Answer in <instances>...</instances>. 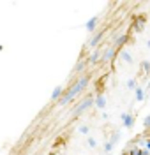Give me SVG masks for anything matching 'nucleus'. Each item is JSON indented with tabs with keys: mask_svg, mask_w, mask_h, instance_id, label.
<instances>
[{
	"mask_svg": "<svg viewBox=\"0 0 150 155\" xmlns=\"http://www.w3.org/2000/svg\"><path fill=\"white\" fill-rule=\"evenodd\" d=\"M87 83H88V79H87V78L80 79V81H78V83H76V85H74V87L65 94V97L60 101V104H67V102H71V101H72V97H76V94H80L81 90H83V87H87Z\"/></svg>",
	"mask_w": 150,
	"mask_h": 155,
	"instance_id": "f257e3e1",
	"label": "nucleus"
},
{
	"mask_svg": "<svg viewBox=\"0 0 150 155\" xmlns=\"http://www.w3.org/2000/svg\"><path fill=\"white\" fill-rule=\"evenodd\" d=\"M90 104H92V101H90V99H87V101H83V104H81V106L78 107V109H76V111H78V113H80V111H83V109H85V107H88Z\"/></svg>",
	"mask_w": 150,
	"mask_h": 155,
	"instance_id": "f03ea898",
	"label": "nucleus"
},
{
	"mask_svg": "<svg viewBox=\"0 0 150 155\" xmlns=\"http://www.w3.org/2000/svg\"><path fill=\"white\" fill-rule=\"evenodd\" d=\"M95 104H97L99 107H104V104H106V99H104L102 95H99V97H97V101H95Z\"/></svg>",
	"mask_w": 150,
	"mask_h": 155,
	"instance_id": "7ed1b4c3",
	"label": "nucleus"
},
{
	"mask_svg": "<svg viewBox=\"0 0 150 155\" xmlns=\"http://www.w3.org/2000/svg\"><path fill=\"white\" fill-rule=\"evenodd\" d=\"M95 21H97V19H95V18H92V19L88 21V23H87V28H88V30H92L94 27H95Z\"/></svg>",
	"mask_w": 150,
	"mask_h": 155,
	"instance_id": "20e7f679",
	"label": "nucleus"
},
{
	"mask_svg": "<svg viewBox=\"0 0 150 155\" xmlns=\"http://www.w3.org/2000/svg\"><path fill=\"white\" fill-rule=\"evenodd\" d=\"M122 58H124L125 62H132V58H131V55H129V53H125V51L122 53Z\"/></svg>",
	"mask_w": 150,
	"mask_h": 155,
	"instance_id": "39448f33",
	"label": "nucleus"
},
{
	"mask_svg": "<svg viewBox=\"0 0 150 155\" xmlns=\"http://www.w3.org/2000/svg\"><path fill=\"white\" fill-rule=\"evenodd\" d=\"M124 122H125V125H131L132 124V120H131L129 115H124Z\"/></svg>",
	"mask_w": 150,
	"mask_h": 155,
	"instance_id": "423d86ee",
	"label": "nucleus"
},
{
	"mask_svg": "<svg viewBox=\"0 0 150 155\" xmlns=\"http://www.w3.org/2000/svg\"><path fill=\"white\" fill-rule=\"evenodd\" d=\"M111 55H113V51H111V49H108V51H106V53H104V58H106V60H108V58H111Z\"/></svg>",
	"mask_w": 150,
	"mask_h": 155,
	"instance_id": "0eeeda50",
	"label": "nucleus"
},
{
	"mask_svg": "<svg viewBox=\"0 0 150 155\" xmlns=\"http://www.w3.org/2000/svg\"><path fill=\"white\" fill-rule=\"evenodd\" d=\"M134 85H136V83H134V79H129V81H127V87H129V88H134Z\"/></svg>",
	"mask_w": 150,
	"mask_h": 155,
	"instance_id": "6e6552de",
	"label": "nucleus"
},
{
	"mask_svg": "<svg viewBox=\"0 0 150 155\" xmlns=\"http://www.w3.org/2000/svg\"><path fill=\"white\" fill-rule=\"evenodd\" d=\"M58 95H60V88H55V92H53V99L58 97Z\"/></svg>",
	"mask_w": 150,
	"mask_h": 155,
	"instance_id": "1a4fd4ad",
	"label": "nucleus"
},
{
	"mask_svg": "<svg viewBox=\"0 0 150 155\" xmlns=\"http://www.w3.org/2000/svg\"><path fill=\"white\" fill-rule=\"evenodd\" d=\"M80 132H83V134H87V132H88V129H87V127L83 125V127H80Z\"/></svg>",
	"mask_w": 150,
	"mask_h": 155,
	"instance_id": "9d476101",
	"label": "nucleus"
},
{
	"mask_svg": "<svg viewBox=\"0 0 150 155\" xmlns=\"http://www.w3.org/2000/svg\"><path fill=\"white\" fill-rule=\"evenodd\" d=\"M99 39H101V35H97V37H95V39H94V41H92V42H90V46H94V44H95V42H97Z\"/></svg>",
	"mask_w": 150,
	"mask_h": 155,
	"instance_id": "9b49d317",
	"label": "nucleus"
},
{
	"mask_svg": "<svg viewBox=\"0 0 150 155\" xmlns=\"http://www.w3.org/2000/svg\"><path fill=\"white\" fill-rule=\"evenodd\" d=\"M88 145L90 146H95V139H88Z\"/></svg>",
	"mask_w": 150,
	"mask_h": 155,
	"instance_id": "f8f14e48",
	"label": "nucleus"
},
{
	"mask_svg": "<svg viewBox=\"0 0 150 155\" xmlns=\"http://www.w3.org/2000/svg\"><path fill=\"white\" fill-rule=\"evenodd\" d=\"M136 95H138V99H141V97H143V92H141V90H138V92H136Z\"/></svg>",
	"mask_w": 150,
	"mask_h": 155,
	"instance_id": "ddd939ff",
	"label": "nucleus"
},
{
	"mask_svg": "<svg viewBox=\"0 0 150 155\" xmlns=\"http://www.w3.org/2000/svg\"><path fill=\"white\" fill-rule=\"evenodd\" d=\"M145 125H148V127H150V116L147 118V120H145Z\"/></svg>",
	"mask_w": 150,
	"mask_h": 155,
	"instance_id": "4468645a",
	"label": "nucleus"
},
{
	"mask_svg": "<svg viewBox=\"0 0 150 155\" xmlns=\"http://www.w3.org/2000/svg\"><path fill=\"white\" fill-rule=\"evenodd\" d=\"M147 46H148V49H150V41H148V42H147Z\"/></svg>",
	"mask_w": 150,
	"mask_h": 155,
	"instance_id": "2eb2a0df",
	"label": "nucleus"
},
{
	"mask_svg": "<svg viewBox=\"0 0 150 155\" xmlns=\"http://www.w3.org/2000/svg\"><path fill=\"white\" fill-rule=\"evenodd\" d=\"M147 145H148V148H150V141H148V143H147Z\"/></svg>",
	"mask_w": 150,
	"mask_h": 155,
	"instance_id": "dca6fc26",
	"label": "nucleus"
}]
</instances>
